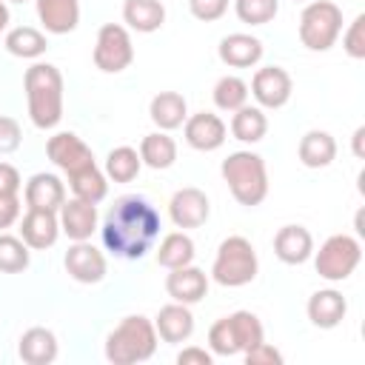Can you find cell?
Segmentation results:
<instances>
[{
  "label": "cell",
  "instance_id": "d6a6232c",
  "mask_svg": "<svg viewBox=\"0 0 365 365\" xmlns=\"http://www.w3.org/2000/svg\"><path fill=\"white\" fill-rule=\"evenodd\" d=\"M228 325H231V334H234V342L240 348V354H245L248 348L259 345L265 339V331H262V322L257 314L251 311H234L228 317Z\"/></svg>",
  "mask_w": 365,
  "mask_h": 365
},
{
  "label": "cell",
  "instance_id": "ee69618b",
  "mask_svg": "<svg viewBox=\"0 0 365 365\" xmlns=\"http://www.w3.org/2000/svg\"><path fill=\"white\" fill-rule=\"evenodd\" d=\"M177 362L180 365H211L214 362V356L205 351V348H185V351H180L177 354Z\"/></svg>",
  "mask_w": 365,
  "mask_h": 365
},
{
  "label": "cell",
  "instance_id": "f546056e",
  "mask_svg": "<svg viewBox=\"0 0 365 365\" xmlns=\"http://www.w3.org/2000/svg\"><path fill=\"white\" fill-rule=\"evenodd\" d=\"M6 48H9V54H14V57L34 60V57H40V54L48 48V40H46V34H43L40 29H34V26H17V29H11V31L6 34Z\"/></svg>",
  "mask_w": 365,
  "mask_h": 365
},
{
  "label": "cell",
  "instance_id": "60d3db41",
  "mask_svg": "<svg viewBox=\"0 0 365 365\" xmlns=\"http://www.w3.org/2000/svg\"><path fill=\"white\" fill-rule=\"evenodd\" d=\"M245 362L248 365H282V354L262 339L259 345H254V348L245 351Z\"/></svg>",
  "mask_w": 365,
  "mask_h": 365
},
{
  "label": "cell",
  "instance_id": "603a6c76",
  "mask_svg": "<svg viewBox=\"0 0 365 365\" xmlns=\"http://www.w3.org/2000/svg\"><path fill=\"white\" fill-rule=\"evenodd\" d=\"M17 354L23 362L29 365H48L57 359V336L48 331V328H29L23 336H20V345H17Z\"/></svg>",
  "mask_w": 365,
  "mask_h": 365
},
{
  "label": "cell",
  "instance_id": "277c9868",
  "mask_svg": "<svg viewBox=\"0 0 365 365\" xmlns=\"http://www.w3.org/2000/svg\"><path fill=\"white\" fill-rule=\"evenodd\" d=\"M222 180L228 182L234 200L240 205H259L268 197V171L265 160L254 151H234L222 160Z\"/></svg>",
  "mask_w": 365,
  "mask_h": 365
},
{
  "label": "cell",
  "instance_id": "8fae6325",
  "mask_svg": "<svg viewBox=\"0 0 365 365\" xmlns=\"http://www.w3.org/2000/svg\"><path fill=\"white\" fill-rule=\"evenodd\" d=\"M66 271L71 279L83 282V285H94L106 277V257L100 248H94L88 240H77L68 251H66Z\"/></svg>",
  "mask_w": 365,
  "mask_h": 365
},
{
  "label": "cell",
  "instance_id": "bcb514c9",
  "mask_svg": "<svg viewBox=\"0 0 365 365\" xmlns=\"http://www.w3.org/2000/svg\"><path fill=\"white\" fill-rule=\"evenodd\" d=\"M6 26H9V6L0 0V34L6 31Z\"/></svg>",
  "mask_w": 365,
  "mask_h": 365
},
{
  "label": "cell",
  "instance_id": "b9f144b4",
  "mask_svg": "<svg viewBox=\"0 0 365 365\" xmlns=\"http://www.w3.org/2000/svg\"><path fill=\"white\" fill-rule=\"evenodd\" d=\"M20 220V197L17 194H0V228H9Z\"/></svg>",
  "mask_w": 365,
  "mask_h": 365
},
{
  "label": "cell",
  "instance_id": "9c48e42d",
  "mask_svg": "<svg viewBox=\"0 0 365 365\" xmlns=\"http://www.w3.org/2000/svg\"><path fill=\"white\" fill-rule=\"evenodd\" d=\"M291 74L279 66H265L257 68L251 80V94L262 108H282L291 100Z\"/></svg>",
  "mask_w": 365,
  "mask_h": 365
},
{
  "label": "cell",
  "instance_id": "d6986e66",
  "mask_svg": "<svg viewBox=\"0 0 365 365\" xmlns=\"http://www.w3.org/2000/svg\"><path fill=\"white\" fill-rule=\"evenodd\" d=\"M154 328H157V336L163 342H171V345L185 342L194 334V314L182 302H168V305L160 308V314L154 319Z\"/></svg>",
  "mask_w": 365,
  "mask_h": 365
},
{
  "label": "cell",
  "instance_id": "ac0fdd59",
  "mask_svg": "<svg viewBox=\"0 0 365 365\" xmlns=\"http://www.w3.org/2000/svg\"><path fill=\"white\" fill-rule=\"evenodd\" d=\"M274 254L285 265H302L314 254V237L302 225H282L274 237Z\"/></svg>",
  "mask_w": 365,
  "mask_h": 365
},
{
  "label": "cell",
  "instance_id": "6da1fadb",
  "mask_svg": "<svg viewBox=\"0 0 365 365\" xmlns=\"http://www.w3.org/2000/svg\"><path fill=\"white\" fill-rule=\"evenodd\" d=\"M100 234L103 245L114 257L140 259L151 251L154 240L160 237V214L145 197L125 194L108 208Z\"/></svg>",
  "mask_w": 365,
  "mask_h": 365
},
{
  "label": "cell",
  "instance_id": "d4e9b609",
  "mask_svg": "<svg viewBox=\"0 0 365 365\" xmlns=\"http://www.w3.org/2000/svg\"><path fill=\"white\" fill-rule=\"evenodd\" d=\"M297 154H299V163L305 168H325L336 157V140L328 131H317V128L305 131L302 140H299Z\"/></svg>",
  "mask_w": 365,
  "mask_h": 365
},
{
  "label": "cell",
  "instance_id": "836d02e7",
  "mask_svg": "<svg viewBox=\"0 0 365 365\" xmlns=\"http://www.w3.org/2000/svg\"><path fill=\"white\" fill-rule=\"evenodd\" d=\"M245 103H248V86H245V80H240L234 74H225V77L217 80V86H214V106L217 108L234 114Z\"/></svg>",
  "mask_w": 365,
  "mask_h": 365
},
{
  "label": "cell",
  "instance_id": "7c38bea8",
  "mask_svg": "<svg viewBox=\"0 0 365 365\" xmlns=\"http://www.w3.org/2000/svg\"><path fill=\"white\" fill-rule=\"evenodd\" d=\"M168 214H171V222L177 228H200V225H205V220L211 214V202H208L205 191L185 185L171 197Z\"/></svg>",
  "mask_w": 365,
  "mask_h": 365
},
{
  "label": "cell",
  "instance_id": "f6af8a7d",
  "mask_svg": "<svg viewBox=\"0 0 365 365\" xmlns=\"http://www.w3.org/2000/svg\"><path fill=\"white\" fill-rule=\"evenodd\" d=\"M362 137H365V128L359 125V128L354 131V154H356V157H365V151H362Z\"/></svg>",
  "mask_w": 365,
  "mask_h": 365
},
{
  "label": "cell",
  "instance_id": "3957f363",
  "mask_svg": "<svg viewBox=\"0 0 365 365\" xmlns=\"http://www.w3.org/2000/svg\"><path fill=\"white\" fill-rule=\"evenodd\" d=\"M157 351V328L148 317H125L106 339V359L114 365H134L151 359Z\"/></svg>",
  "mask_w": 365,
  "mask_h": 365
},
{
  "label": "cell",
  "instance_id": "8d00e7d4",
  "mask_svg": "<svg viewBox=\"0 0 365 365\" xmlns=\"http://www.w3.org/2000/svg\"><path fill=\"white\" fill-rule=\"evenodd\" d=\"M208 345L217 356H234L240 354L237 342H234V334H231V325H228V317L217 319L211 328H208Z\"/></svg>",
  "mask_w": 365,
  "mask_h": 365
},
{
  "label": "cell",
  "instance_id": "e575fe53",
  "mask_svg": "<svg viewBox=\"0 0 365 365\" xmlns=\"http://www.w3.org/2000/svg\"><path fill=\"white\" fill-rule=\"evenodd\" d=\"M29 245L20 237L0 234V271L3 274H20L29 268Z\"/></svg>",
  "mask_w": 365,
  "mask_h": 365
},
{
  "label": "cell",
  "instance_id": "2e32d148",
  "mask_svg": "<svg viewBox=\"0 0 365 365\" xmlns=\"http://www.w3.org/2000/svg\"><path fill=\"white\" fill-rule=\"evenodd\" d=\"M60 231L68 240H88L97 231V205L86 200H66L60 205Z\"/></svg>",
  "mask_w": 365,
  "mask_h": 365
},
{
  "label": "cell",
  "instance_id": "ffe728a7",
  "mask_svg": "<svg viewBox=\"0 0 365 365\" xmlns=\"http://www.w3.org/2000/svg\"><path fill=\"white\" fill-rule=\"evenodd\" d=\"M348 314V302L336 288L314 291L308 299V319L317 328H336Z\"/></svg>",
  "mask_w": 365,
  "mask_h": 365
},
{
  "label": "cell",
  "instance_id": "484cf974",
  "mask_svg": "<svg viewBox=\"0 0 365 365\" xmlns=\"http://www.w3.org/2000/svg\"><path fill=\"white\" fill-rule=\"evenodd\" d=\"M123 20L140 34H151L165 23V6L160 0H125Z\"/></svg>",
  "mask_w": 365,
  "mask_h": 365
},
{
  "label": "cell",
  "instance_id": "5b68a950",
  "mask_svg": "<svg viewBox=\"0 0 365 365\" xmlns=\"http://www.w3.org/2000/svg\"><path fill=\"white\" fill-rule=\"evenodd\" d=\"M257 268H259V262H257L254 245L245 237L234 234L220 242L214 265H211V277L225 288H240V285L254 282Z\"/></svg>",
  "mask_w": 365,
  "mask_h": 365
},
{
  "label": "cell",
  "instance_id": "1f68e13d",
  "mask_svg": "<svg viewBox=\"0 0 365 365\" xmlns=\"http://www.w3.org/2000/svg\"><path fill=\"white\" fill-rule=\"evenodd\" d=\"M140 168H143L140 151L131 145H117L106 157V177L114 182H131L140 174Z\"/></svg>",
  "mask_w": 365,
  "mask_h": 365
},
{
  "label": "cell",
  "instance_id": "d590c367",
  "mask_svg": "<svg viewBox=\"0 0 365 365\" xmlns=\"http://www.w3.org/2000/svg\"><path fill=\"white\" fill-rule=\"evenodd\" d=\"M234 11L248 26H265L277 17L279 0H234Z\"/></svg>",
  "mask_w": 365,
  "mask_h": 365
},
{
  "label": "cell",
  "instance_id": "ab89813d",
  "mask_svg": "<svg viewBox=\"0 0 365 365\" xmlns=\"http://www.w3.org/2000/svg\"><path fill=\"white\" fill-rule=\"evenodd\" d=\"M188 9L197 20L202 23H211V20H220L228 9V0H188Z\"/></svg>",
  "mask_w": 365,
  "mask_h": 365
},
{
  "label": "cell",
  "instance_id": "4fadbf2b",
  "mask_svg": "<svg viewBox=\"0 0 365 365\" xmlns=\"http://www.w3.org/2000/svg\"><path fill=\"white\" fill-rule=\"evenodd\" d=\"M60 237V220L57 211H46V208H29L26 217L20 220V240L29 248H51Z\"/></svg>",
  "mask_w": 365,
  "mask_h": 365
},
{
  "label": "cell",
  "instance_id": "9a60e30c",
  "mask_svg": "<svg viewBox=\"0 0 365 365\" xmlns=\"http://www.w3.org/2000/svg\"><path fill=\"white\" fill-rule=\"evenodd\" d=\"M182 131H185V143L197 151H214L225 143V123L211 111H200V114L185 117Z\"/></svg>",
  "mask_w": 365,
  "mask_h": 365
},
{
  "label": "cell",
  "instance_id": "4dcf8cb0",
  "mask_svg": "<svg viewBox=\"0 0 365 365\" xmlns=\"http://www.w3.org/2000/svg\"><path fill=\"white\" fill-rule=\"evenodd\" d=\"M265 131H268V120H265L262 108L245 103L242 108L234 111V117H231V134L240 143H259L265 137Z\"/></svg>",
  "mask_w": 365,
  "mask_h": 365
},
{
  "label": "cell",
  "instance_id": "4316f807",
  "mask_svg": "<svg viewBox=\"0 0 365 365\" xmlns=\"http://www.w3.org/2000/svg\"><path fill=\"white\" fill-rule=\"evenodd\" d=\"M140 160L148 165V168H171L174 160H177V143L174 137H168L165 131H154V134H145L143 143H140Z\"/></svg>",
  "mask_w": 365,
  "mask_h": 365
},
{
  "label": "cell",
  "instance_id": "8992f818",
  "mask_svg": "<svg viewBox=\"0 0 365 365\" xmlns=\"http://www.w3.org/2000/svg\"><path fill=\"white\" fill-rule=\"evenodd\" d=\"M342 31V9L331 0H311L299 14V40L311 51H328Z\"/></svg>",
  "mask_w": 365,
  "mask_h": 365
},
{
  "label": "cell",
  "instance_id": "44dd1931",
  "mask_svg": "<svg viewBox=\"0 0 365 365\" xmlns=\"http://www.w3.org/2000/svg\"><path fill=\"white\" fill-rule=\"evenodd\" d=\"M37 17L51 34H68L80 23V0H37Z\"/></svg>",
  "mask_w": 365,
  "mask_h": 365
},
{
  "label": "cell",
  "instance_id": "5bb4252c",
  "mask_svg": "<svg viewBox=\"0 0 365 365\" xmlns=\"http://www.w3.org/2000/svg\"><path fill=\"white\" fill-rule=\"evenodd\" d=\"M165 291L174 302H182V305H194L200 302L205 294H208V277L202 268H194V265H180V268H171L168 277H165Z\"/></svg>",
  "mask_w": 365,
  "mask_h": 365
},
{
  "label": "cell",
  "instance_id": "7a4b0ae2",
  "mask_svg": "<svg viewBox=\"0 0 365 365\" xmlns=\"http://www.w3.org/2000/svg\"><path fill=\"white\" fill-rule=\"evenodd\" d=\"M29 117L37 128H54L63 120V74L51 63H34L23 77Z\"/></svg>",
  "mask_w": 365,
  "mask_h": 365
},
{
  "label": "cell",
  "instance_id": "74e56055",
  "mask_svg": "<svg viewBox=\"0 0 365 365\" xmlns=\"http://www.w3.org/2000/svg\"><path fill=\"white\" fill-rule=\"evenodd\" d=\"M342 48L354 60H362L365 57V14H356L348 23V31L342 34Z\"/></svg>",
  "mask_w": 365,
  "mask_h": 365
},
{
  "label": "cell",
  "instance_id": "f1b7e54d",
  "mask_svg": "<svg viewBox=\"0 0 365 365\" xmlns=\"http://www.w3.org/2000/svg\"><path fill=\"white\" fill-rule=\"evenodd\" d=\"M68 185H71V191H74L77 200H86V202H94V205L100 200H106V194H108L106 174L97 168V163L94 165H86V168H80L74 174H68Z\"/></svg>",
  "mask_w": 365,
  "mask_h": 365
},
{
  "label": "cell",
  "instance_id": "7dc6e473",
  "mask_svg": "<svg viewBox=\"0 0 365 365\" xmlns=\"http://www.w3.org/2000/svg\"><path fill=\"white\" fill-rule=\"evenodd\" d=\"M11 3H26V0H11Z\"/></svg>",
  "mask_w": 365,
  "mask_h": 365
},
{
  "label": "cell",
  "instance_id": "e0dca14e",
  "mask_svg": "<svg viewBox=\"0 0 365 365\" xmlns=\"http://www.w3.org/2000/svg\"><path fill=\"white\" fill-rule=\"evenodd\" d=\"M220 60L231 68H251L259 63L262 57V40L254 37V34H242V31H234V34H225L220 40V48H217Z\"/></svg>",
  "mask_w": 365,
  "mask_h": 365
},
{
  "label": "cell",
  "instance_id": "83f0119b",
  "mask_svg": "<svg viewBox=\"0 0 365 365\" xmlns=\"http://www.w3.org/2000/svg\"><path fill=\"white\" fill-rule=\"evenodd\" d=\"M157 262L163 268H180V265H191L194 262V240L185 231H171L163 237L160 248H157Z\"/></svg>",
  "mask_w": 365,
  "mask_h": 365
},
{
  "label": "cell",
  "instance_id": "52a82bcc",
  "mask_svg": "<svg viewBox=\"0 0 365 365\" xmlns=\"http://www.w3.org/2000/svg\"><path fill=\"white\" fill-rule=\"evenodd\" d=\"M359 259H362L359 242H356L354 237H348V234H334V237H328V240L319 245L314 265H317V274H319L322 279H328V282H342V279H348V277L356 271Z\"/></svg>",
  "mask_w": 365,
  "mask_h": 365
},
{
  "label": "cell",
  "instance_id": "7bdbcfd3",
  "mask_svg": "<svg viewBox=\"0 0 365 365\" xmlns=\"http://www.w3.org/2000/svg\"><path fill=\"white\" fill-rule=\"evenodd\" d=\"M20 191V171L11 163H0V194H17Z\"/></svg>",
  "mask_w": 365,
  "mask_h": 365
},
{
  "label": "cell",
  "instance_id": "7402d4cb",
  "mask_svg": "<svg viewBox=\"0 0 365 365\" xmlns=\"http://www.w3.org/2000/svg\"><path fill=\"white\" fill-rule=\"evenodd\" d=\"M66 202V185L60 182V177L54 174H34L26 182V205L29 208H46V211H60V205Z\"/></svg>",
  "mask_w": 365,
  "mask_h": 365
},
{
  "label": "cell",
  "instance_id": "cb8c5ba5",
  "mask_svg": "<svg viewBox=\"0 0 365 365\" xmlns=\"http://www.w3.org/2000/svg\"><path fill=\"white\" fill-rule=\"evenodd\" d=\"M148 114H151V120H154V125L160 131H174V128H180L185 123L188 103L177 91H160V94H154V100L148 106Z\"/></svg>",
  "mask_w": 365,
  "mask_h": 365
},
{
  "label": "cell",
  "instance_id": "ba28073f",
  "mask_svg": "<svg viewBox=\"0 0 365 365\" xmlns=\"http://www.w3.org/2000/svg\"><path fill=\"white\" fill-rule=\"evenodd\" d=\"M131 60H134V46L125 26L120 23L100 26L97 43H94V66L106 74H120L131 66Z\"/></svg>",
  "mask_w": 365,
  "mask_h": 365
},
{
  "label": "cell",
  "instance_id": "30bf717a",
  "mask_svg": "<svg viewBox=\"0 0 365 365\" xmlns=\"http://www.w3.org/2000/svg\"><path fill=\"white\" fill-rule=\"evenodd\" d=\"M46 154H48V160H51L57 168H63L66 174H74V171H80V168H86V165H94L91 148H88L77 134H71V131H60V134L48 137Z\"/></svg>",
  "mask_w": 365,
  "mask_h": 365
},
{
  "label": "cell",
  "instance_id": "f35d334b",
  "mask_svg": "<svg viewBox=\"0 0 365 365\" xmlns=\"http://www.w3.org/2000/svg\"><path fill=\"white\" fill-rule=\"evenodd\" d=\"M20 140H23V134H20V123H17L14 117L0 114V154H11V151H17V148H20Z\"/></svg>",
  "mask_w": 365,
  "mask_h": 365
}]
</instances>
